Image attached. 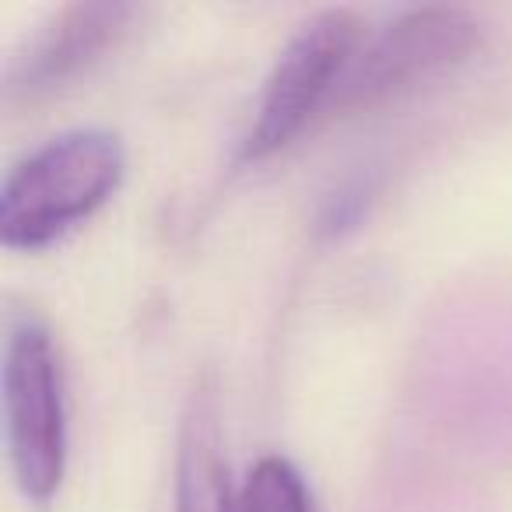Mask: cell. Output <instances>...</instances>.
Returning a JSON list of instances; mask_svg holds the SVG:
<instances>
[{"label":"cell","instance_id":"obj_1","mask_svg":"<svg viewBox=\"0 0 512 512\" xmlns=\"http://www.w3.org/2000/svg\"><path fill=\"white\" fill-rule=\"evenodd\" d=\"M127 151L106 127H74L11 165L0 186V242L43 249L92 218L123 183Z\"/></svg>","mask_w":512,"mask_h":512},{"label":"cell","instance_id":"obj_2","mask_svg":"<svg viewBox=\"0 0 512 512\" xmlns=\"http://www.w3.org/2000/svg\"><path fill=\"white\" fill-rule=\"evenodd\" d=\"M0 390L15 481L29 502L43 505L67 470V390L60 351L36 313L8 316Z\"/></svg>","mask_w":512,"mask_h":512},{"label":"cell","instance_id":"obj_3","mask_svg":"<svg viewBox=\"0 0 512 512\" xmlns=\"http://www.w3.org/2000/svg\"><path fill=\"white\" fill-rule=\"evenodd\" d=\"M365 43V25L355 11L330 8L313 15L278 53L235 162L256 165L285 151L316 113L334 109L337 92Z\"/></svg>","mask_w":512,"mask_h":512},{"label":"cell","instance_id":"obj_4","mask_svg":"<svg viewBox=\"0 0 512 512\" xmlns=\"http://www.w3.org/2000/svg\"><path fill=\"white\" fill-rule=\"evenodd\" d=\"M481 18L449 4L407 8L376 36H365L330 113H362L397 102L439 81L474 57L481 46Z\"/></svg>","mask_w":512,"mask_h":512},{"label":"cell","instance_id":"obj_5","mask_svg":"<svg viewBox=\"0 0 512 512\" xmlns=\"http://www.w3.org/2000/svg\"><path fill=\"white\" fill-rule=\"evenodd\" d=\"M134 4L92 0L53 11L11 57L4 71V106H32L95 64L127 32Z\"/></svg>","mask_w":512,"mask_h":512},{"label":"cell","instance_id":"obj_6","mask_svg":"<svg viewBox=\"0 0 512 512\" xmlns=\"http://www.w3.org/2000/svg\"><path fill=\"white\" fill-rule=\"evenodd\" d=\"M176 512H232V484L221 463L218 407L207 383L193 386L179 425Z\"/></svg>","mask_w":512,"mask_h":512},{"label":"cell","instance_id":"obj_7","mask_svg":"<svg viewBox=\"0 0 512 512\" xmlns=\"http://www.w3.org/2000/svg\"><path fill=\"white\" fill-rule=\"evenodd\" d=\"M232 512H313L306 477L288 456H260L232 488Z\"/></svg>","mask_w":512,"mask_h":512}]
</instances>
